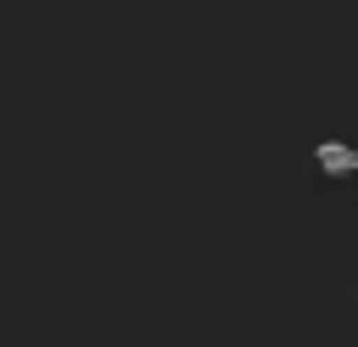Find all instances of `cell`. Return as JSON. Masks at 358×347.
I'll use <instances>...</instances> for the list:
<instances>
[{"instance_id":"6da1fadb","label":"cell","mask_w":358,"mask_h":347,"mask_svg":"<svg viewBox=\"0 0 358 347\" xmlns=\"http://www.w3.org/2000/svg\"><path fill=\"white\" fill-rule=\"evenodd\" d=\"M313 162H319L330 179H341V174H358V146H341V140H319V146H313Z\"/></svg>"}]
</instances>
